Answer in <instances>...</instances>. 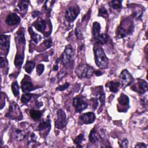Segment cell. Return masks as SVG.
<instances>
[{"label": "cell", "mask_w": 148, "mask_h": 148, "mask_svg": "<svg viewBox=\"0 0 148 148\" xmlns=\"http://www.w3.org/2000/svg\"><path fill=\"white\" fill-rule=\"evenodd\" d=\"M94 52L95 62L97 65L101 68H106L109 61L103 49L99 46L94 47Z\"/></svg>", "instance_id": "obj_1"}, {"label": "cell", "mask_w": 148, "mask_h": 148, "mask_svg": "<svg viewBox=\"0 0 148 148\" xmlns=\"http://www.w3.org/2000/svg\"><path fill=\"white\" fill-rule=\"evenodd\" d=\"M134 26L133 23L130 19H124L122 20L120 25L117 29V36L119 38H123L128 35L132 31Z\"/></svg>", "instance_id": "obj_2"}, {"label": "cell", "mask_w": 148, "mask_h": 148, "mask_svg": "<svg viewBox=\"0 0 148 148\" xmlns=\"http://www.w3.org/2000/svg\"><path fill=\"white\" fill-rule=\"evenodd\" d=\"M75 72L77 77L80 79L89 78L94 73V69L88 65L82 64L76 68Z\"/></svg>", "instance_id": "obj_3"}, {"label": "cell", "mask_w": 148, "mask_h": 148, "mask_svg": "<svg viewBox=\"0 0 148 148\" xmlns=\"http://www.w3.org/2000/svg\"><path fill=\"white\" fill-rule=\"evenodd\" d=\"M74 54L72 47L71 45L67 46L61 55V61L64 65L72 66Z\"/></svg>", "instance_id": "obj_4"}, {"label": "cell", "mask_w": 148, "mask_h": 148, "mask_svg": "<svg viewBox=\"0 0 148 148\" xmlns=\"http://www.w3.org/2000/svg\"><path fill=\"white\" fill-rule=\"evenodd\" d=\"M6 116L14 120H21L22 119L21 112L20 110L19 107L17 103L14 102H12L10 103L9 110L6 114Z\"/></svg>", "instance_id": "obj_5"}, {"label": "cell", "mask_w": 148, "mask_h": 148, "mask_svg": "<svg viewBox=\"0 0 148 148\" xmlns=\"http://www.w3.org/2000/svg\"><path fill=\"white\" fill-rule=\"evenodd\" d=\"M80 13L79 7L77 5L69 6L65 12V18L69 23L73 21Z\"/></svg>", "instance_id": "obj_6"}, {"label": "cell", "mask_w": 148, "mask_h": 148, "mask_svg": "<svg viewBox=\"0 0 148 148\" xmlns=\"http://www.w3.org/2000/svg\"><path fill=\"white\" fill-rule=\"evenodd\" d=\"M120 80L123 87H126L131 85L134 82L132 76L127 69H124L121 72L120 75Z\"/></svg>", "instance_id": "obj_7"}, {"label": "cell", "mask_w": 148, "mask_h": 148, "mask_svg": "<svg viewBox=\"0 0 148 148\" xmlns=\"http://www.w3.org/2000/svg\"><path fill=\"white\" fill-rule=\"evenodd\" d=\"M57 119L55 121V127L58 129H62L65 127L67 123L66 116L65 113L61 109H59L57 113Z\"/></svg>", "instance_id": "obj_8"}, {"label": "cell", "mask_w": 148, "mask_h": 148, "mask_svg": "<svg viewBox=\"0 0 148 148\" xmlns=\"http://www.w3.org/2000/svg\"><path fill=\"white\" fill-rule=\"evenodd\" d=\"M72 104L75 108L76 112L77 113H81L88 106L87 103L85 102L82 97H75L73 99Z\"/></svg>", "instance_id": "obj_9"}, {"label": "cell", "mask_w": 148, "mask_h": 148, "mask_svg": "<svg viewBox=\"0 0 148 148\" xmlns=\"http://www.w3.org/2000/svg\"><path fill=\"white\" fill-rule=\"evenodd\" d=\"M131 88L138 93L144 94L147 90V83L144 80L138 79V82L132 86Z\"/></svg>", "instance_id": "obj_10"}, {"label": "cell", "mask_w": 148, "mask_h": 148, "mask_svg": "<svg viewBox=\"0 0 148 148\" xmlns=\"http://www.w3.org/2000/svg\"><path fill=\"white\" fill-rule=\"evenodd\" d=\"M21 88L24 93H28L34 89V86L29 76L25 75L23 79L21 82Z\"/></svg>", "instance_id": "obj_11"}, {"label": "cell", "mask_w": 148, "mask_h": 148, "mask_svg": "<svg viewBox=\"0 0 148 148\" xmlns=\"http://www.w3.org/2000/svg\"><path fill=\"white\" fill-rule=\"evenodd\" d=\"M20 17L16 13H12L9 14L5 20V23L9 26L16 25L20 22Z\"/></svg>", "instance_id": "obj_12"}, {"label": "cell", "mask_w": 148, "mask_h": 148, "mask_svg": "<svg viewBox=\"0 0 148 148\" xmlns=\"http://www.w3.org/2000/svg\"><path fill=\"white\" fill-rule=\"evenodd\" d=\"M80 120L83 124H89L94 122L95 120V115L93 112H87L83 114L80 117Z\"/></svg>", "instance_id": "obj_13"}, {"label": "cell", "mask_w": 148, "mask_h": 148, "mask_svg": "<svg viewBox=\"0 0 148 148\" xmlns=\"http://www.w3.org/2000/svg\"><path fill=\"white\" fill-rule=\"evenodd\" d=\"M33 25L38 31L44 32L46 28V22L43 19H39L34 23Z\"/></svg>", "instance_id": "obj_14"}, {"label": "cell", "mask_w": 148, "mask_h": 148, "mask_svg": "<svg viewBox=\"0 0 148 148\" xmlns=\"http://www.w3.org/2000/svg\"><path fill=\"white\" fill-rule=\"evenodd\" d=\"M106 86L109 87V90L111 92L116 93L119 90L120 87V82L117 81H111L106 84Z\"/></svg>", "instance_id": "obj_15"}, {"label": "cell", "mask_w": 148, "mask_h": 148, "mask_svg": "<svg viewBox=\"0 0 148 148\" xmlns=\"http://www.w3.org/2000/svg\"><path fill=\"white\" fill-rule=\"evenodd\" d=\"M1 47L2 49L4 50H6L8 51L9 48V36L1 35Z\"/></svg>", "instance_id": "obj_16"}, {"label": "cell", "mask_w": 148, "mask_h": 148, "mask_svg": "<svg viewBox=\"0 0 148 148\" xmlns=\"http://www.w3.org/2000/svg\"><path fill=\"white\" fill-rule=\"evenodd\" d=\"M118 102H119V104L121 106H123L124 107L127 106L128 108H129L130 99H129V98L124 94L122 93L121 94L120 97L118 98Z\"/></svg>", "instance_id": "obj_17"}, {"label": "cell", "mask_w": 148, "mask_h": 148, "mask_svg": "<svg viewBox=\"0 0 148 148\" xmlns=\"http://www.w3.org/2000/svg\"><path fill=\"white\" fill-rule=\"evenodd\" d=\"M99 139V136L97 132L95 131V130L94 128L92 129L89 135V141L93 143V144H96L98 142Z\"/></svg>", "instance_id": "obj_18"}, {"label": "cell", "mask_w": 148, "mask_h": 148, "mask_svg": "<svg viewBox=\"0 0 148 148\" xmlns=\"http://www.w3.org/2000/svg\"><path fill=\"white\" fill-rule=\"evenodd\" d=\"M43 112L40 111V110H36L34 109H32L29 111V114L31 117L34 120V121H37L39 120L42 114H43Z\"/></svg>", "instance_id": "obj_19"}, {"label": "cell", "mask_w": 148, "mask_h": 148, "mask_svg": "<svg viewBox=\"0 0 148 148\" xmlns=\"http://www.w3.org/2000/svg\"><path fill=\"white\" fill-rule=\"evenodd\" d=\"M51 127V123L50 120H46L45 121H42L38 127V130L39 131H43L46 129L50 130Z\"/></svg>", "instance_id": "obj_20"}, {"label": "cell", "mask_w": 148, "mask_h": 148, "mask_svg": "<svg viewBox=\"0 0 148 148\" xmlns=\"http://www.w3.org/2000/svg\"><path fill=\"white\" fill-rule=\"evenodd\" d=\"M101 25L98 22H94L92 25V35L95 39L100 35Z\"/></svg>", "instance_id": "obj_21"}, {"label": "cell", "mask_w": 148, "mask_h": 148, "mask_svg": "<svg viewBox=\"0 0 148 148\" xmlns=\"http://www.w3.org/2000/svg\"><path fill=\"white\" fill-rule=\"evenodd\" d=\"M28 31H29V34H30V35H31V40H32L34 43H38L39 42H40V40L42 39V36H41L40 35L35 33L31 27L29 28Z\"/></svg>", "instance_id": "obj_22"}, {"label": "cell", "mask_w": 148, "mask_h": 148, "mask_svg": "<svg viewBox=\"0 0 148 148\" xmlns=\"http://www.w3.org/2000/svg\"><path fill=\"white\" fill-rule=\"evenodd\" d=\"M23 60H24L23 54L17 53V54L16 55L14 61L15 66L17 68H20L23 64Z\"/></svg>", "instance_id": "obj_23"}, {"label": "cell", "mask_w": 148, "mask_h": 148, "mask_svg": "<svg viewBox=\"0 0 148 148\" xmlns=\"http://www.w3.org/2000/svg\"><path fill=\"white\" fill-rule=\"evenodd\" d=\"M108 38H109L108 36L106 34H100L95 39V40L98 44L102 45H104L107 43V42L108 41Z\"/></svg>", "instance_id": "obj_24"}, {"label": "cell", "mask_w": 148, "mask_h": 148, "mask_svg": "<svg viewBox=\"0 0 148 148\" xmlns=\"http://www.w3.org/2000/svg\"><path fill=\"white\" fill-rule=\"evenodd\" d=\"M121 2L122 1H111L109 2V6L112 9L119 11L122 8Z\"/></svg>", "instance_id": "obj_25"}, {"label": "cell", "mask_w": 148, "mask_h": 148, "mask_svg": "<svg viewBox=\"0 0 148 148\" xmlns=\"http://www.w3.org/2000/svg\"><path fill=\"white\" fill-rule=\"evenodd\" d=\"M26 136V133L21 130L19 129H16L15 131V138L16 139L21 141L23 140Z\"/></svg>", "instance_id": "obj_26"}, {"label": "cell", "mask_w": 148, "mask_h": 148, "mask_svg": "<svg viewBox=\"0 0 148 148\" xmlns=\"http://www.w3.org/2000/svg\"><path fill=\"white\" fill-rule=\"evenodd\" d=\"M35 64L32 61H27L25 65V70L27 73H31L33 71L34 68H35Z\"/></svg>", "instance_id": "obj_27"}, {"label": "cell", "mask_w": 148, "mask_h": 148, "mask_svg": "<svg viewBox=\"0 0 148 148\" xmlns=\"http://www.w3.org/2000/svg\"><path fill=\"white\" fill-rule=\"evenodd\" d=\"M28 2L27 1H21L18 4L19 10L21 12H25L27 11L28 7Z\"/></svg>", "instance_id": "obj_28"}, {"label": "cell", "mask_w": 148, "mask_h": 148, "mask_svg": "<svg viewBox=\"0 0 148 148\" xmlns=\"http://www.w3.org/2000/svg\"><path fill=\"white\" fill-rule=\"evenodd\" d=\"M33 95H34L33 94H30L29 92L28 93H25V94H23V95L21 96V102L24 105L27 104L29 102V101L31 99Z\"/></svg>", "instance_id": "obj_29"}, {"label": "cell", "mask_w": 148, "mask_h": 148, "mask_svg": "<svg viewBox=\"0 0 148 148\" xmlns=\"http://www.w3.org/2000/svg\"><path fill=\"white\" fill-rule=\"evenodd\" d=\"M19 90L20 87L17 83V81H14L12 84V90L13 95L15 97H17L19 95Z\"/></svg>", "instance_id": "obj_30"}, {"label": "cell", "mask_w": 148, "mask_h": 148, "mask_svg": "<svg viewBox=\"0 0 148 148\" xmlns=\"http://www.w3.org/2000/svg\"><path fill=\"white\" fill-rule=\"evenodd\" d=\"M83 140H84V134L82 133L77 136L73 141L76 145H80Z\"/></svg>", "instance_id": "obj_31"}, {"label": "cell", "mask_w": 148, "mask_h": 148, "mask_svg": "<svg viewBox=\"0 0 148 148\" xmlns=\"http://www.w3.org/2000/svg\"><path fill=\"white\" fill-rule=\"evenodd\" d=\"M98 16H101L104 18H106L108 17V13L106 9V8L103 6H102L99 9L98 11Z\"/></svg>", "instance_id": "obj_32"}, {"label": "cell", "mask_w": 148, "mask_h": 148, "mask_svg": "<svg viewBox=\"0 0 148 148\" xmlns=\"http://www.w3.org/2000/svg\"><path fill=\"white\" fill-rule=\"evenodd\" d=\"M45 69V66L44 65L42 64H39L36 66V73L37 74L40 76L42 75V73L43 72Z\"/></svg>", "instance_id": "obj_33"}, {"label": "cell", "mask_w": 148, "mask_h": 148, "mask_svg": "<svg viewBox=\"0 0 148 148\" xmlns=\"http://www.w3.org/2000/svg\"><path fill=\"white\" fill-rule=\"evenodd\" d=\"M43 44L47 49H49V48L51 47V46H52V44H53L51 39V38H48V39L45 40L44 42H43Z\"/></svg>", "instance_id": "obj_34"}, {"label": "cell", "mask_w": 148, "mask_h": 148, "mask_svg": "<svg viewBox=\"0 0 148 148\" xmlns=\"http://www.w3.org/2000/svg\"><path fill=\"white\" fill-rule=\"evenodd\" d=\"M75 35L77 37V39H82L83 38V35H82V32L80 30V28H79L78 27H76V29H75Z\"/></svg>", "instance_id": "obj_35"}, {"label": "cell", "mask_w": 148, "mask_h": 148, "mask_svg": "<svg viewBox=\"0 0 148 148\" xmlns=\"http://www.w3.org/2000/svg\"><path fill=\"white\" fill-rule=\"evenodd\" d=\"M69 86V83H66L62 85H61L60 86H58L57 88V90H59V91H63V90H65L66 89H67Z\"/></svg>", "instance_id": "obj_36"}, {"label": "cell", "mask_w": 148, "mask_h": 148, "mask_svg": "<svg viewBox=\"0 0 148 148\" xmlns=\"http://www.w3.org/2000/svg\"><path fill=\"white\" fill-rule=\"evenodd\" d=\"M128 144V140L127 139H124V140H122V142L120 145V147H127Z\"/></svg>", "instance_id": "obj_37"}, {"label": "cell", "mask_w": 148, "mask_h": 148, "mask_svg": "<svg viewBox=\"0 0 148 148\" xmlns=\"http://www.w3.org/2000/svg\"><path fill=\"white\" fill-rule=\"evenodd\" d=\"M135 147H147V146L144 143H138L135 146Z\"/></svg>", "instance_id": "obj_38"}, {"label": "cell", "mask_w": 148, "mask_h": 148, "mask_svg": "<svg viewBox=\"0 0 148 148\" xmlns=\"http://www.w3.org/2000/svg\"><path fill=\"white\" fill-rule=\"evenodd\" d=\"M39 14H40V12H38V11H34V12L32 13V17H34V18L37 17Z\"/></svg>", "instance_id": "obj_39"}, {"label": "cell", "mask_w": 148, "mask_h": 148, "mask_svg": "<svg viewBox=\"0 0 148 148\" xmlns=\"http://www.w3.org/2000/svg\"><path fill=\"white\" fill-rule=\"evenodd\" d=\"M5 65V60L3 57H1V68H2Z\"/></svg>", "instance_id": "obj_40"}, {"label": "cell", "mask_w": 148, "mask_h": 148, "mask_svg": "<svg viewBox=\"0 0 148 148\" xmlns=\"http://www.w3.org/2000/svg\"><path fill=\"white\" fill-rule=\"evenodd\" d=\"M58 61H59V59L57 60V63L53 66V71H57V70L58 69Z\"/></svg>", "instance_id": "obj_41"}, {"label": "cell", "mask_w": 148, "mask_h": 148, "mask_svg": "<svg viewBox=\"0 0 148 148\" xmlns=\"http://www.w3.org/2000/svg\"><path fill=\"white\" fill-rule=\"evenodd\" d=\"M94 73H95V75H96V76H101V75H102V72H100V71H94Z\"/></svg>", "instance_id": "obj_42"}]
</instances>
